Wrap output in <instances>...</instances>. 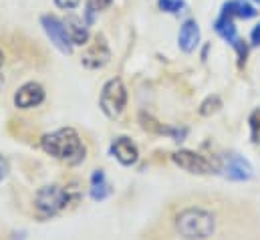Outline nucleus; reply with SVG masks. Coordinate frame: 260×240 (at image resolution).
<instances>
[{
	"label": "nucleus",
	"mask_w": 260,
	"mask_h": 240,
	"mask_svg": "<svg viewBox=\"0 0 260 240\" xmlns=\"http://www.w3.org/2000/svg\"><path fill=\"white\" fill-rule=\"evenodd\" d=\"M41 147L49 156L69 162V164H79L81 160H85V145L81 143L79 133L71 127H63V129L43 135Z\"/></svg>",
	"instance_id": "obj_1"
},
{
	"label": "nucleus",
	"mask_w": 260,
	"mask_h": 240,
	"mask_svg": "<svg viewBox=\"0 0 260 240\" xmlns=\"http://www.w3.org/2000/svg\"><path fill=\"white\" fill-rule=\"evenodd\" d=\"M214 216L202 208H188L176 216V230L186 240H206L214 234Z\"/></svg>",
	"instance_id": "obj_2"
},
{
	"label": "nucleus",
	"mask_w": 260,
	"mask_h": 240,
	"mask_svg": "<svg viewBox=\"0 0 260 240\" xmlns=\"http://www.w3.org/2000/svg\"><path fill=\"white\" fill-rule=\"evenodd\" d=\"M67 204H69V192L63 186H57V184L41 188L35 196V208H37L39 216H43V218L59 214L63 208H67Z\"/></svg>",
	"instance_id": "obj_3"
},
{
	"label": "nucleus",
	"mask_w": 260,
	"mask_h": 240,
	"mask_svg": "<svg viewBox=\"0 0 260 240\" xmlns=\"http://www.w3.org/2000/svg\"><path fill=\"white\" fill-rule=\"evenodd\" d=\"M99 105H101V111L109 119H115L123 113V109L127 105V91H125V85L121 79H111L103 85Z\"/></svg>",
	"instance_id": "obj_4"
},
{
	"label": "nucleus",
	"mask_w": 260,
	"mask_h": 240,
	"mask_svg": "<svg viewBox=\"0 0 260 240\" xmlns=\"http://www.w3.org/2000/svg\"><path fill=\"white\" fill-rule=\"evenodd\" d=\"M41 24L47 33V37L51 39V43L63 53V55H71L73 53V41L67 33L65 20H59L57 16H51V14H45L41 18Z\"/></svg>",
	"instance_id": "obj_5"
},
{
	"label": "nucleus",
	"mask_w": 260,
	"mask_h": 240,
	"mask_svg": "<svg viewBox=\"0 0 260 240\" xmlns=\"http://www.w3.org/2000/svg\"><path fill=\"white\" fill-rule=\"evenodd\" d=\"M172 160L186 172L190 174H212L214 172V164L210 160H206L204 156L190 152V149H180L172 156Z\"/></svg>",
	"instance_id": "obj_6"
},
{
	"label": "nucleus",
	"mask_w": 260,
	"mask_h": 240,
	"mask_svg": "<svg viewBox=\"0 0 260 240\" xmlns=\"http://www.w3.org/2000/svg\"><path fill=\"white\" fill-rule=\"evenodd\" d=\"M45 101V89L43 85L30 81V83H24L16 93H14V105L20 107V109H30V107H37Z\"/></svg>",
	"instance_id": "obj_7"
},
{
	"label": "nucleus",
	"mask_w": 260,
	"mask_h": 240,
	"mask_svg": "<svg viewBox=\"0 0 260 240\" xmlns=\"http://www.w3.org/2000/svg\"><path fill=\"white\" fill-rule=\"evenodd\" d=\"M109 57H111V53H109V47H107L105 39H103V37H97L95 43H93V45L87 49V53L83 55L81 63H83L87 69H101V67H105V65L109 63Z\"/></svg>",
	"instance_id": "obj_8"
},
{
	"label": "nucleus",
	"mask_w": 260,
	"mask_h": 240,
	"mask_svg": "<svg viewBox=\"0 0 260 240\" xmlns=\"http://www.w3.org/2000/svg\"><path fill=\"white\" fill-rule=\"evenodd\" d=\"M111 154L123 164V166H133L139 158V152H137V145L131 141L129 137H117L111 145Z\"/></svg>",
	"instance_id": "obj_9"
},
{
	"label": "nucleus",
	"mask_w": 260,
	"mask_h": 240,
	"mask_svg": "<svg viewBox=\"0 0 260 240\" xmlns=\"http://www.w3.org/2000/svg\"><path fill=\"white\" fill-rule=\"evenodd\" d=\"M224 172L230 180L242 182V180H250L252 178V166L240 158V156H228L226 158V166H224Z\"/></svg>",
	"instance_id": "obj_10"
},
{
	"label": "nucleus",
	"mask_w": 260,
	"mask_h": 240,
	"mask_svg": "<svg viewBox=\"0 0 260 240\" xmlns=\"http://www.w3.org/2000/svg\"><path fill=\"white\" fill-rule=\"evenodd\" d=\"M178 43H180V49L184 53H192L196 51V47L200 45V26L194 18L186 20L180 28V35H178Z\"/></svg>",
	"instance_id": "obj_11"
},
{
	"label": "nucleus",
	"mask_w": 260,
	"mask_h": 240,
	"mask_svg": "<svg viewBox=\"0 0 260 240\" xmlns=\"http://www.w3.org/2000/svg\"><path fill=\"white\" fill-rule=\"evenodd\" d=\"M222 14L230 16V18L236 16V18L248 20V18H254L258 14V10L250 2H246V0H228V2L222 4Z\"/></svg>",
	"instance_id": "obj_12"
},
{
	"label": "nucleus",
	"mask_w": 260,
	"mask_h": 240,
	"mask_svg": "<svg viewBox=\"0 0 260 240\" xmlns=\"http://www.w3.org/2000/svg\"><path fill=\"white\" fill-rule=\"evenodd\" d=\"M65 26H67V33L73 41V45H87L89 41V31H87V24L77 18V16H69L65 20Z\"/></svg>",
	"instance_id": "obj_13"
},
{
	"label": "nucleus",
	"mask_w": 260,
	"mask_h": 240,
	"mask_svg": "<svg viewBox=\"0 0 260 240\" xmlns=\"http://www.w3.org/2000/svg\"><path fill=\"white\" fill-rule=\"evenodd\" d=\"M214 31H216L226 43H230V45H234V43L240 39L234 20H232L230 16H224V14H220V16L216 18V22H214Z\"/></svg>",
	"instance_id": "obj_14"
},
{
	"label": "nucleus",
	"mask_w": 260,
	"mask_h": 240,
	"mask_svg": "<svg viewBox=\"0 0 260 240\" xmlns=\"http://www.w3.org/2000/svg\"><path fill=\"white\" fill-rule=\"evenodd\" d=\"M111 186L105 180V174L101 170H97L91 178V198L93 200H105L107 196H111Z\"/></svg>",
	"instance_id": "obj_15"
},
{
	"label": "nucleus",
	"mask_w": 260,
	"mask_h": 240,
	"mask_svg": "<svg viewBox=\"0 0 260 240\" xmlns=\"http://www.w3.org/2000/svg\"><path fill=\"white\" fill-rule=\"evenodd\" d=\"M141 125H143V129H147V131H153V133H166V135H172V137H176V139H180L186 131H178V129H172V127H166V125H161L159 121L151 119L149 115H145V113H141Z\"/></svg>",
	"instance_id": "obj_16"
},
{
	"label": "nucleus",
	"mask_w": 260,
	"mask_h": 240,
	"mask_svg": "<svg viewBox=\"0 0 260 240\" xmlns=\"http://www.w3.org/2000/svg\"><path fill=\"white\" fill-rule=\"evenodd\" d=\"M220 107H222V99H220L218 95H210V97H206V99L202 101V105H200V115H212V113H216Z\"/></svg>",
	"instance_id": "obj_17"
},
{
	"label": "nucleus",
	"mask_w": 260,
	"mask_h": 240,
	"mask_svg": "<svg viewBox=\"0 0 260 240\" xmlns=\"http://www.w3.org/2000/svg\"><path fill=\"white\" fill-rule=\"evenodd\" d=\"M157 6L168 14H180L186 8V0H157Z\"/></svg>",
	"instance_id": "obj_18"
},
{
	"label": "nucleus",
	"mask_w": 260,
	"mask_h": 240,
	"mask_svg": "<svg viewBox=\"0 0 260 240\" xmlns=\"http://www.w3.org/2000/svg\"><path fill=\"white\" fill-rule=\"evenodd\" d=\"M232 47H234V51H236V55H238V63L244 65V63H246V57H248V45H246L242 39H238Z\"/></svg>",
	"instance_id": "obj_19"
},
{
	"label": "nucleus",
	"mask_w": 260,
	"mask_h": 240,
	"mask_svg": "<svg viewBox=\"0 0 260 240\" xmlns=\"http://www.w3.org/2000/svg\"><path fill=\"white\" fill-rule=\"evenodd\" d=\"M250 129H252V137H254V141H256V137H258V133H260V109H256V111L250 115Z\"/></svg>",
	"instance_id": "obj_20"
},
{
	"label": "nucleus",
	"mask_w": 260,
	"mask_h": 240,
	"mask_svg": "<svg viewBox=\"0 0 260 240\" xmlns=\"http://www.w3.org/2000/svg\"><path fill=\"white\" fill-rule=\"evenodd\" d=\"M111 2H113V0H87V6H89V8H93L95 12H99V10L109 8V6H111Z\"/></svg>",
	"instance_id": "obj_21"
},
{
	"label": "nucleus",
	"mask_w": 260,
	"mask_h": 240,
	"mask_svg": "<svg viewBox=\"0 0 260 240\" xmlns=\"http://www.w3.org/2000/svg\"><path fill=\"white\" fill-rule=\"evenodd\" d=\"M55 4L59 8H63V10H73V8H77L81 4V0H55Z\"/></svg>",
	"instance_id": "obj_22"
},
{
	"label": "nucleus",
	"mask_w": 260,
	"mask_h": 240,
	"mask_svg": "<svg viewBox=\"0 0 260 240\" xmlns=\"http://www.w3.org/2000/svg\"><path fill=\"white\" fill-rule=\"evenodd\" d=\"M250 41H252V45L260 47V24H256V26L252 28V33H250Z\"/></svg>",
	"instance_id": "obj_23"
},
{
	"label": "nucleus",
	"mask_w": 260,
	"mask_h": 240,
	"mask_svg": "<svg viewBox=\"0 0 260 240\" xmlns=\"http://www.w3.org/2000/svg\"><path fill=\"white\" fill-rule=\"evenodd\" d=\"M6 176H8V162H6V160L0 156V182L4 180Z\"/></svg>",
	"instance_id": "obj_24"
},
{
	"label": "nucleus",
	"mask_w": 260,
	"mask_h": 240,
	"mask_svg": "<svg viewBox=\"0 0 260 240\" xmlns=\"http://www.w3.org/2000/svg\"><path fill=\"white\" fill-rule=\"evenodd\" d=\"M2 63H4V55H2V51H0V67H2Z\"/></svg>",
	"instance_id": "obj_25"
},
{
	"label": "nucleus",
	"mask_w": 260,
	"mask_h": 240,
	"mask_svg": "<svg viewBox=\"0 0 260 240\" xmlns=\"http://www.w3.org/2000/svg\"><path fill=\"white\" fill-rule=\"evenodd\" d=\"M2 85H4V77L0 75V87H2Z\"/></svg>",
	"instance_id": "obj_26"
},
{
	"label": "nucleus",
	"mask_w": 260,
	"mask_h": 240,
	"mask_svg": "<svg viewBox=\"0 0 260 240\" xmlns=\"http://www.w3.org/2000/svg\"><path fill=\"white\" fill-rule=\"evenodd\" d=\"M252 2H256V4H258V6H260V0H252Z\"/></svg>",
	"instance_id": "obj_27"
}]
</instances>
